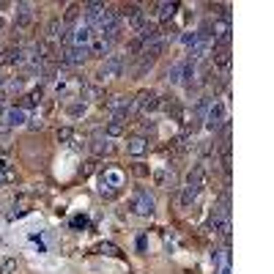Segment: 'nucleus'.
<instances>
[{
    "instance_id": "1",
    "label": "nucleus",
    "mask_w": 274,
    "mask_h": 274,
    "mask_svg": "<svg viewBox=\"0 0 274 274\" xmlns=\"http://www.w3.org/2000/svg\"><path fill=\"white\" fill-rule=\"evenodd\" d=\"M228 102H222V99H214V102H209V107H206V115H203V124L209 132H219L225 124H228Z\"/></svg>"
},
{
    "instance_id": "2",
    "label": "nucleus",
    "mask_w": 274,
    "mask_h": 274,
    "mask_svg": "<svg viewBox=\"0 0 274 274\" xmlns=\"http://www.w3.org/2000/svg\"><path fill=\"white\" fill-rule=\"evenodd\" d=\"M129 209L137 214V217H151L153 209H156V200H153V195L148 189H143V186H137L135 195H132L129 200Z\"/></svg>"
},
{
    "instance_id": "3",
    "label": "nucleus",
    "mask_w": 274,
    "mask_h": 274,
    "mask_svg": "<svg viewBox=\"0 0 274 274\" xmlns=\"http://www.w3.org/2000/svg\"><path fill=\"white\" fill-rule=\"evenodd\" d=\"M121 71H124V58L121 55H110V58H104L102 66H99L96 80H99V83H104V80H115V77H121Z\"/></svg>"
},
{
    "instance_id": "4",
    "label": "nucleus",
    "mask_w": 274,
    "mask_h": 274,
    "mask_svg": "<svg viewBox=\"0 0 274 274\" xmlns=\"http://www.w3.org/2000/svg\"><path fill=\"white\" fill-rule=\"evenodd\" d=\"M121 186H124V176H121L118 170L107 168V170H104V176H102V186H99V192H102L104 198H115Z\"/></svg>"
},
{
    "instance_id": "5",
    "label": "nucleus",
    "mask_w": 274,
    "mask_h": 274,
    "mask_svg": "<svg viewBox=\"0 0 274 274\" xmlns=\"http://www.w3.org/2000/svg\"><path fill=\"white\" fill-rule=\"evenodd\" d=\"M143 19H145L143 9H140V6H135V3H126V6H121V9H118V22H121V28L129 22V28L137 30V25L143 22Z\"/></svg>"
},
{
    "instance_id": "6",
    "label": "nucleus",
    "mask_w": 274,
    "mask_h": 274,
    "mask_svg": "<svg viewBox=\"0 0 274 274\" xmlns=\"http://www.w3.org/2000/svg\"><path fill=\"white\" fill-rule=\"evenodd\" d=\"M132 110H135V112H153V110H159L156 91H140L137 96L132 99Z\"/></svg>"
},
{
    "instance_id": "7",
    "label": "nucleus",
    "mask_w": 274,
    "mask_h": 274,
    "mask_svg": "<svg viewBox=\"0 0 274 274\" xmlns=\"http://www.w3.org/2000/svg\"><path fill=\"white\" fill-rule=\"evenodd\" d=\"M0 121H3L6 126H25L28 124V112L25 110H19V107L14 104V107H3V110H0Z\"/></svg>"
},
{
    "instance_id": "8",
    "label": "nucleus",
    "mask_w": 274,
    "mask_h": 274,
    "mask_svg": "<svg viewBox=\"0 0 274 274\" xmlns=\"http://www.w3.org/2000/svg\"><path fill=\"white\" fill-rule=\"evenodd\" d=\"M85 58H88V47H63L61 52L63 66H83Z\"/></svg>"
},
{
    "instance_id": "9",
    "label": "nucleus",
    "mask_w": 274,
    "mask_h": 274,
    "mask_svg": "<svg viewBox=\"0 0 274 274\" xmlns=\"http://www.w3.org/2000/svg\"><path fill=\"white\" fill-rule=\"evenodd\" d=\"M135 33H137V42L143 44V47L151 44V42H156V38H162V30H159L153 22H148V19H143V22L137 25Z\"/></svg>"
},
{
    "instance_id": "10",
    "label": "nucleus",
    "mask_w": 274,
    "mask_h": 274,
    "mask_svg": "<svg viewBox=\"0 0 274 274\" xmlns=\"http://www.w3.org/2000/svg\"><path fill=\"white\" fill-rule=\"evenodd\" d=\"M112 44L115 42H110V38H104V36H93L91 44H88V58H104V55L110 58Z\"/></svg>"
},
{
    "instance_id": "11",
    "label": "nucleus",
    "mask_w": 274,
    "mask_h": 274,
    "mask_svg": "<svg viewBox=\"0 0 274 274\" xmlns=\"http://www.w3.org/2000/svg\"><path fill=\"white\" fill-rule=\"evenodd\" d=\"M33 6L30 3H17V17H14V25L17 28H30L33 25Z\"/></svg>"
},
{
    "instance_id": "12",
    "label": "nucleus",
    "mask_w": 274,
    "mask_h": 274,
    "mask_svg": "<svg viewBox=\"0 0 274 274\" xmlns=\"http://www.w3.org/2000/svg\"><path fill=\"white\" fill-rule=\"evenodd\" d=\"M61 36H63V22H61L58 17H52L50 22H47V28H44V42H47V44L61 42Z\"/></svg>"
},
{
    "instance_id": "13",
    "label": "nucleus",
    "mask_w": 274,
    "mask_h": 274,
    "mask_svg": "<svg viewBox=\"0 0 274 274\" xmlns=\"http://www.w3.org/2000/svg\"><path fill=\"white\" fill-rule=\"evenodd\" d=\"M126 132V118L124 115H112L110 121H107V126H104V137H121Z\"/></svg>"
},
{
    "instance_id": "14",
    "label": "nucleus",
    "mask_w": 274,
    "mask_h": 274,
    "mask_svg": "<svg viewBox=\"0 0 274 274\" xmlns=\"http://www.w3.org/2000/svg\"><path fill=\"white\" fill-rule=\"evenodd\" d=\"M165 47H168V42H165V38H156V42H151V44H145L143 47V52H140V58H145V61H156L159 55H162L165 52Z\"/></svg>"
},
{
    "instance_id": "15",
    "label": "nucleus",
    "mask_w": 274,
    "mask_h": 274,
    "mask_svg": "<svg viewBox=\"0 0 274 274\" xmlns=\"http://www.w3.org/2000/svg\"><path fill=\"white\" fill-rule=\"evenodd\" d=\"M186 184L203 189V184H206V165H192V170L186 173Z\"/></svg>"
},
{
    "instance_id": "16",
    "label": "nucleus",
    "mask_w": 274,
    "mask_h": 274,
    "mask_svg": "<svg viewBox=\"0 0 274 274\" xmlns=\"http://www.w3.org/2000/svg\"><path fill=\"white\" fill-rule=\"evenodd\" d=\"M126 151H129V156H143V153H148V140L143 135L132 137L129 143H126Z\"/></svg>"
},
{
    "instance_id": "17",
    "label": "nucleus",
    "mask_w": 274,
    "mask_h": 274,
    "mask_svg": "<svg viewBox=\"0 0 274 274\" xmlns=\"http://www.w3.org/2000/svg\"><path fill=\"white\" fill-rule=\"evenodd\" d=\"M153 9H156V17L165 22V19H173V17H176V11L181 9V3H176V0H173V3H156Z\"/></svg>"
},
{
    "instance_id": "18",
    "label": "nucleus",
    "mask_w": 274,
    "mask_h": 274,
    "mask_svg": "<svg viewBox=\"0 0 274 274\" xmlns=\"http://www.w3.org/2000/svg\"><path fill=\"white\" fill-rule=\"evenodd\" d=\"M198 195H200V189H198V186L184 184V189H181V198H178V203H181L184 209H186V206H192V203L198 200Z\"/></svg>"
},
{
    "instance_id": "19",
    "label": "nucleus",
    "mask_w": 274,
    "mask_h": 274,
    "mask_svg": "<svg viewBox=\"0 0 274 274\" xmlns=\"http://www.w3.org/2000/svg\"><path fill=\"white\" fill-rule=\"evenodd\" d=\"M80 102H96V99H102V88H99V85H83V91H80Z\"/></svg>"
},
{
    "instance_id": "20",
    "label": "nucleus",
    "mask_w": 274,
    "mask_h": 274,
    "mask_svg": "<svg viewBox=\"0 0 274 274\" xmlns=\"http://www.w3.org/2000/svg\"><path fill=\"white\" fill-rule=\"evenodd\" d=\"M110 151H112L110 137H93V153H110Z\"/></svg>"
},
{
    "instance_id": "21",
    "label": "nucleus",
    "mask_w": 274,
    "mask_h": 274,
    "mask_svg": "<svg viewBox=\"0 0 274 274\" xmlns=\"http://www.w3.org/2000/svg\"><path fill=\"white\" fill-rule=\"evenodd\" d=\"M181 66H184V61H176V63L168 69V83H170V85H178V83H181Z\"/></svg>"
},
{
    "instance_id": "22",
    "label": "nucleus",
    "mask_w": 274,
    "mask_h": 274,
    "mask_svg": "<svg viewBox=\"0 0 274 274\" xmlns=\"http://www.w3.org/2000/svg\"><path fill=\"white\" fill-rule=\"evenodd\" d=\"M85 110H88V104H85V102H74V104H69V107H66V112H69L71 118L85 115Z\"/></svg>"
},
{
    "instance_id": "23",
    "label": "nucleus",
    "mask_w": 274,
    "mask_h": 274,
    "mask_svg": "<svg viewBox=\"0 0 274 274\" xmlns=\"http://www.w3.org/2000/svg\"><path fill=\"white\" fill-rule=\"evenodd\" d=\"M99 252H102V255H110V258H118V255H121V250H118L115 244H110V242H102V244H99Z\"/></svg>"
},
{
    "instance_id": "24",
    "label": "nucleus",
    "mask_w": 274,
    "mask_h": 274,
    "mask_svg": "<svg viewBox=\"0 0 274 274\" xmlns=\"http://www.w3.org/2000/svg\"><path fill=\"white\" fill-rule=\"evenodd\" d=\"M198 42H200V38H198V30H186L184 36H181V44L186 47V50H192V47H195Z\"/></svg>"
},
{
    "instance_id": "25",
    "label": "nucleus",
    "mask_w": 274,
    "mask_h": 274,
    "mask_svg": "<svg viewBox=\"0 0 274 274\" xmlns=\"http://www.w3.org/2000/svg\"><path fill=\"white\" fill-rule=\"evenodd\" d=\"M0 274H17V258H6L0 263Z\"/></svg>"
},
{
    "instance_id": "26",
    "label": "nucleus",
    "mask_w": 274,
    "mask_h": 274,
    "mask_svg": "<svg viewBox=\"0 0 274 274\" xmlns=\"http://www.w3.org/2000/svg\"><path fill=\"white\" fill-rule=\"evenodd\" d=\"M71 137H74V129H71V126H63V129H58V140H61V143H69Z\"/></svg>"
},
{
    "instance_id": "27",
    "label": "nucleus",
    "mask_w": 274,
    "mask_h": 274,
    "mask_svg": "<svg viewBox=\"0 0 274 274\" xmlns=\"http://www.w3.org/2000/svg\"><path fill=\"white\" fill-rule=\"evenodd\" d=\"M85 225H88V217H74V219H71V228H74V230L85 228Z\"/></svg>"
},
{
    "instance_id": "28",
    "label": "nucleus",
    "mask_w": 274,
    "mask_h": 274,
    "mask_svg": "<svg viewBox=\"0 0 274 274\" xmlns=\"http://www.w3.org/2000/svg\"><path fill=\"white\" fill-rule=\"evenodd\" d=\"M25 126H28V129H42V118L33 115V118H28V124H25Z\"/></svg>"
},
{
    "instance_id": "29",
    "label": "nucleus",
    "mask_w": 274,
    "mask_h": 274,
    "mask_svg": "<svg viewBox=\"0 0 274 274\" xmlns=\"http://www.w3.org/2000/svg\"><path fill=\"white\" fill-rule=\"evenodd\" d=\"M19 88H22V80H11L9 83V91H19Z\"/></svg>"
},
{
    "instance_id": "30",
    "label": "nucleus",
    "mask_w": 274,
    "mask_h": 274,
    "mask_svg": "<svg viewBox=\"0 0 274 274\" xmlns=\"http://www.w3.org/2000/svg\"><path fill=\"white\" fill-rule=\"evenodd\" d=\"M219 274H233V271H230V263H225V266H222V271H219Z\"/></svg>"
},
{
    "instance_id": "31",
    "label": "nucleus",
    "mask_w": 274,
    "mask_h": 274,
    "mask_svg": "<svg viewBox=\"0 0 274 274\" xmlns=\"http://www.w3.org/2000/svg\"><path fill=\"white\" fill-rule=\"evenodd\" d=\"M0 184H6V176H3V170H0Z\"/></svg>"
},
{
    "instance_id": "32",
    "label": "nucleus",
    "mask_w": 274,
    "mask_h": 274,
    "mask_svg": "<svg viewBox=\"0 0 274 274\" xmlns=\"http://www.w3.org/2000/svg\"><path fill=\"white\" fill-rule=\"evenodd\" d=\"M3 85H6V80H3V74H0V88H3Z\"/></svg>"
},
{
    "instance_id": "33",
    "label": "nucleus",
    "mask_w": 274,
    "mask_h": 274,
    "mask_svg": "<svg viewBox=\"0 0 274 274\" xmlns=\"http://www.w3.org/2000/svg\"><path fill=\"white\" fill-rule=\"evenodd\" d=\"M0 30H3V19H0Z\"/></svg>"
}]
</instances>
